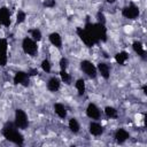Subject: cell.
<instances>
[{"label":"cell","instance_id":"6da1fadb","mask_svg":"<svg viewBox=\"0 0 147 147\" xmlns=\"http://www.w3.org/2000/svg\"><path fill=\"white\" fill-rule=\"evenodd\" d=\"M84 29L91 34V37L93 38L95 44L99 41H106L107 40V29H106L105 24L87 22L85 24Z\"/></svg>","mask_w":147,"mask_h":147},{"label":"cell","instance_id":"7a4b0ae2","mask_svg":"<svg viewBox=\"0 0 147 147\" xmlns=\"http://www.w3.org/2000/svg\"><path fill=\"white\" fill-rule=\"evenodd\" d=\"M17 127L15 126V124H13V123H7L5 126H3V129H2V134H3V137L8 140V141H10V142H14V144H16V145H23V142H24V138H23V136L16 130Z\"/></svg>","mask_w":147,"mask_h":147},{"label":"cell","instance_id":"3957f363","mask_svg":"<svg viewBox=\"0 0 147 147\" xmlns=\"http://www.w3.org/2000/svg\"><path fill=\"white\" fill-rule=\"evenodd\" d=\"M22 48L24 51L25 54L34 56L38 52V46H37V41H34L31 37H25L22 41Z\"/></svg>","mask_w":147,"mask_h":147},{"label":"cell","instance_id":"277c9868","mask_svg":"<svg viewBox=\"0 0 147 147\" xmlns=\"http://www.w3.org/2000/svg\"><path fill=\"white\" fill-rule=\"evenodd\" d=\"M15 126L17 129H26L29 125V121H28V116L25 114L24 110L22 109H16L15 110V122H14Z\"/></svg>","mask_w":147,"mask_h":147},{"label":"cell","instance_id":"5b68a950","mask_svg":"<svg viewBox=\"0 0 147 147\" xmlns=\"http://www.w3.org/2000/svg\"><path fill=\"white\" fill-rule=\"evenodd\" d=\"M140 14L139 8L134 3H130L129 6L124 7L122 10V15L127 20H136Z\"/></svg>","mask_w":147,"mask_h":147},{"label":"cell","instance_id":"8992f818","mask_svg":"<svg viewBox=\"0 0 147 147\" xmlns=\"http://www.w3.org/2000/svg\"><path fill=\"white\" fill-rule=\"evenodd\" d=\"M80 69L83 70L84 74H86L90 78H95L96 77V74H98V70L96 68L94 67V64L87 60H83L80 62Z\"/></svg>","mask_w":147,"mask_h":147},{"label":"cell","instance_id":"52a82bcc","mask_svg":"<svg viewBox=\"0 0 147 147\" xmlns=\"http://www.w3.org/2000/svg\"><path fill=\"white\" fill-rule=\"evenodd\" d=\"M76 33L78 34V37L80 38V40L87 46V47H92V46H94V40H93V38L91 37V34L85 30V29H83V28H77L76 29Z\"/></svg>","mask_w":147,"mask_h":147},{"label":"cell","instance_id":"ba28073f","mask_svg":"<svg viewBox=\"0 0 147 147\" xmlns=\"http://www.w3.org/2000/svg\"><path fill=\"white\" fill-rule=\"evenodd\" d=\"M7 49L8 42L5 38L0 39V67H5L7 63Z\"/></svg>","mask_w":147,"mask_h":147},{"label":"cell","instance_id":"9c48e42d","mask_svg":"<svg viewBox=\"0 0 147 147\" xmlns=\"http://www.w3.org/2000/svg\"><path fill=\"white\" fill-rule=\"evenodd\" d=\"M14 84L18 85H23V86H28L29 85V74L24 72V71H17L14 76Z\"/></svg>","mask_w":147,"mask_h":147},{"label":"cell","instance_id":"30bf717a","mask_svg":"<svg viewBox=\"0 0 147 147\" xmlns=\"http://www.w3.org/2000/svg\"><path fill=\"white\" fill-rule=\"evenodd\" d=\"M0 24H2L3 26L10 25V13L6 7L0 8Z\"/></svg>","mask_w":147,"mask_h":147},{"label":"cell","instance_id":"8fae6325","mask_svg":"<svg viewBox=\"0 0 147 147\" xmlns=\"http://www.w3.org/2000/svg\"><path fill=\"white\" fill-rule=\"evenodd\" d=\"M86 115L92 119H99L100 118V110L94 103H88L86 108Z\"/></svg>","mask_w":147,"mask_h":147},{"label":"cell","instance_id":"7c38bea8","mask_svg":"<svg viewBox=\"0 0 147 147\" xmlns=\"http://www.w3.org/2000/svg\"><path fill=\"white\" fill-rule=\"evenodd\" d=\"M130 138V134L126 130L124 129H118L116 132H115V139L118 144H123L124 141H126L127 139Z\"/></svg>","mask_w":147,"mask_h":147},{"label":"cell","instance_id":"4fadbf2b","mask_svg":"<svg viewBox=\"0 0 147 147\" xmlns=\"http://www.w3.org/2000/svg\"><path fill=\"white\" fill-rule=\"evenodd\" d=\"M60 85H61L60 79L56 78V77H52L47 82V90L51 91V92H56V91L60 90Z\"/></svg>","mask_w":147,"mask_h":147},{"label":"cell","instance_id":"5bb4252c","mask_svg":"<svg viewBox=\"0 0 147 147\" xmlns=\"http://www.w3.org/2000/svg\"><path fill=\"white\" fill-rule=\"evenodd\" d=\"M96 70L99 71V74L105 78V79H108L109 76H110V69H109V65L105 62H100L98 64V68Z\"/></svg>","mask_w":147,"mask_h":147},{"label":"cell","instance_id":"9a60e30c","mask_svg":"<svg viewBox=\"0 0 147 147\" xmlns=\"http://www.w3.org/2000/svg\"><path fill=\"white\" fill-rule=\"evenodd\" d=\"M48 38H49V41H51V44H52L53 46H55V47L59 48V49L62 47V38H61V36H60L57 32L51 33Z\"/></svg>","mask_w":147,"mask_h":147},{"label":"cell","instance_id":"2e32d148","mask_svg":"<svg viewBox=\"0 0 147 147\" xmlns=\"http://www.w3.org/2000/svg\"><path fill=\"white\" fill-rule=\"evenodd\" d=\"M88 129H90V133L93 136H100L103 132V127L96 122H91Z\"/></svg>","mask_w":147,"mask_h":147},{"label":"cell","instance_id":"e0dca14e","mask_svg":"<svg viewBox=\"0 0 147 147\" xmlns=\"http://www.w3.org/2000/svg\"><path fill=\"white\" fill-rule=\"evenodd\" d=\"M132 48L141 59L146 57V51H145V48H144V46H142V44L140 41H134L132 44Z\"/></svg>","mask_w":147,"mask_h":147},{"label":"cell","instance_id":"ac0fdd59","mask_svg":"<svg viewBox=\"0 0 147 147\" xmlns=\"http://www.w3.org/2000/svg\"><path fill=\"white\" fill-rule=\"evenodd\" d=\"M54 111L60 118H65L67 117V109L61 103H55L54 105Z\"/></svg>","mask_w":147,"mask_h":147},{"label":"cell","instance_id":"d6986e66","mask_svg":"<svg viewBox=\"0 0 147 147\" xmlns=\"http://www.w3.org/2000/svg\"><path fill=\"white\" fill-rule=\"evenodd\" d=\"M127 59H129V54L126 53V52H119V53H117L116 55H115V60H116V62L118 63V64H121V65H123L126 61H127Z\"/></svg>","mask_w":147,"mask_h":147},{"label":"cell","instance_id":"ffe728a7","mask_svg":"<svg viewBox=\"0 0 147 147\" xmlns=\"http://www.w3.org/2000/svg\"><path fill=\"white\" fill-rule=\"evenodd\" d=\"M75 86H76V90L78 92V95H84L85 93V80L84 79H77V82L75 83Z\"/></svg>","mask_w":147,"mask_h":147},{"label":"cell","instance_id":"44dd1931","mask_svg":"<svg viewBox=\"0 0 147 147\" xmlns=\"http://www.w3.org/2000/svg\"><path fill=\"white\" fill-rule=\"evenodd\" d=\"M68 126H69L70 131L74 132V133H77L79 131V123H78V121L76 118H70L69 123H68Z\"/></svg>","mask_w":147,"mask_h":147},{"label":"cell","instance_id":"7402d4cb","mask_svg":"<svg viewBox=\"0 0 147 147\" xmlns=\"http://www.w3.org/2000/svg\"><path fill=\"white\" fill-rule=\"evenodd\" d=\"M29 33H30V36H31V38L34 40V41H39V40H41V31L39 30V29H31V30H29Z\"/></svg>","mask_w":147,"mask_h":147},{"label":"cell","instance_id":"603a6c76","mask_svg":"<svg viewBox=\"0 0 147 147\" xmlns=\"http://www.w3.org/2000/svg\"><path fill=\"white\" fill-rule=\"evenodd\" d=\"M105 114L109 118H117V110L114 107H109V106L106 107L105 108Z\"/></svg>","mask_w":147,"mask_h":147},{"label":"cell","instance_id":"cb8c5ba5","mask_svg":"<svg viewBox=\"0 0 147 147\" xmlns=\"http://www.w3.org/2000/svg\"><path fill=\"white\" fill-rule=\"evenodd\" d=\"M60 76H61V79H62L65 84H70V82H71V77H70V75L67 72L65 69L60 71Z\"/></svg>","mask_w":147,"mask_h":147},{"label":"cell","instance_id":"d4e9b609","mask_svg":"<svg viewBox=\"0 0 147 147\" xmlns=\"http://www.w3.org/2000/svg\"><path fill=\"white\" fill-rule=\"evenodd\" d=\"M25 18H26L25 11L18 10V11H17V15H16V23H17V24H21V23H23V22L25 21Z\"/></svg>","mask_w":147,"mask_h":147},{"label":"cell","instance_id":"484cf974","mask_svg":"<svg viewBox=\"0 0 147 147\" xmlns=\"http://www.w3.org/2000/svg\"><path fill=\"white\" fill-rule=\"evenodd\" d=\"M41 69H42L45 72H49V71H51V69H52L51 62H49L47 59L42 60V62H41Z\"/></svg>","mask_w":147,"mask_h":147},{"label":"cell","instance_id":"4316f807","mask_svg":"<svg viewBox=\"0 0 147 147\" xmlns=\"http://www.w3.org/2000/svg\"><path fill=\"white\" fill-rule=\"evenodd\" d=\"M55 5H56L55 0H44V2H42V6L46 8H53V7H55Z\"/></svg>","mask_w":147,"mask_h":147},{"label":"cell","instance_id":"83f0119b","mask_svg":"<svg viewBox=\"0 0 147 147\" xmlns=\"http://www.w3.org/2000/svg\"><path fill=\"white\" fill-rule=\"evenodd\" d=\"M96 18H98V23H101V24H105L106 23V17H105V15H103L102 11H98Z\"/></svg>","mask_w":147,"mask_h":147},{"label":"cell","instance_id":"f1b7e54d","mask_svg":"<svg viewBox=\"0 0 147 147\" xmlns=\"http://www.w3.org/2000/svg\"><path fill=\"white\" fill-rule=\"evenodd\" d=\"M67 67H68V59L67 57H62L60 60V68H61V70L67 69Z\"/></svg>","mask_w":147,"mask_h":147},{"label":"cell","instance_id":"f546056e","mask_svg":"<svg viewBox=\"0 0 147 147\" xmlns=\"http://www.w3.org/2000/svg\"><path fill=\"white\" fill-rule=\"evenodd\" d=\"M28 74H29V76H34V75L38 74V70L37 69H30V71Z\"/></svg>","mask_w":147,"mask_h":147},{"label":"cell","instance_id":"4dcf8cb0","mask_svg":"<svg viewBox=\"0 0 147 147\" xmlns=\"http://www.w3.org/2000/svg\"><path fill=\"white\" fill-rule=\"evenodd\" d=\"M142 91H144V94H147V86L146 85L142 86Z\"/></svg>","mask_w":147,"mask_h":147},{"label":"cell","instance_id":"1f68e13d","mask_svg":"<svg viewBox=\"0 0 147 147\" xmlns=\"http://www.w3.org/2000/svg\"><path fill=\"white\" fill-rule=\"evenodd\" d=\"M106 1H107L108 3H114V2L116 1V0H106Z\"/></svg>","mask_w":147,"mask_h":147},{"label":"cell","instance_id":"d6a6232c","mask_svg":"<svg viewBox=\"0 0 147 147\" xmlns=\"http://www.w3.org/2000/svg\"><path fill=\"white\" fill-rule=\"evenodd\" d=\"M0 25H1V24H0Z\"/></svg>","mask_w":147,"mask_h":147}]
</instances>
